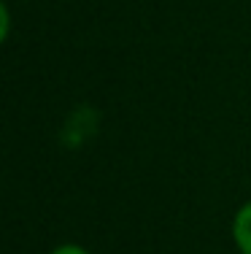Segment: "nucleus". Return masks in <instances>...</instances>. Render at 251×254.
<instances>
[{"mask_svg": "<svg viewBox=\"0 0 251 254\" xmlns=\"http://www.w3.org/2000/svg\"><path fill=\"white\" fill-rule=\"evenodd\" d=\"M49 254H89V252L79 244H62V246H57V249H51Z\"/></svg>", "mask_w": 251, "mask_h": 254, "instance_id": "7ed1b4c3", "label": "nucleus"}, {"mask_svg": "<svg viewBox=\"0 0 251 254\" xmlns=\"http://www.w3.org/2000/svg\"><path fill=\"white\" fill-rule=\"evenodd\" d=\"M8 33H11V11H8V5L0 0V46L5 44Z\"/></svg>", "mask_w": 251, "mask_h": 254, "instance_id": "f03ea898", "label": "nucleus"}, {"mask_svg": "<svg viewBox=\"0 0 251 254\" xmlns=\"http://www.w3.org/2000/svg\"><path fill=\"white\" fill-rule=\"evenodd\" d=\"M232 238L241 254H251V200L238 208L235 219H232Z\"/></svg>", "mask_w": 251, "mask_h": 254, "instance_id": "f257e3e1", "label": "nucleus"}]
</instances>
